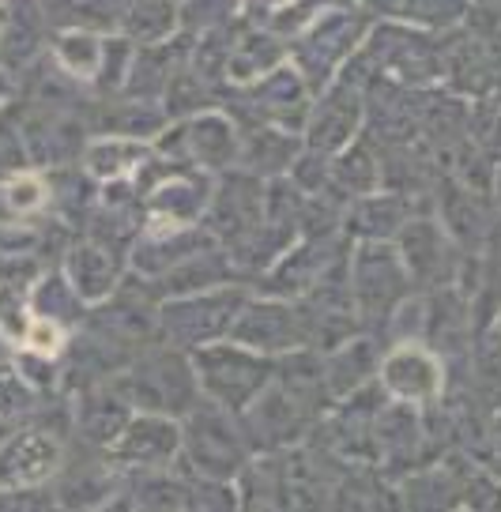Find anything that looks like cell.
<instances>
[{
    "label": "cell",
    "instance_id": "6da1fadb",
    "mask_svg": "<svg viewBox=\"0 0 501 512\" xmlns=\"http://www.w3.org/2000/svg\"><path fill=\"white\" fill-rule=\"evenodd\" d=\"M31 347H38V351H46V354H53L57 347H61V332L49 324V320H38L31 328Z\"/></svg>",
    "mask_w": 501,
    "mask_h": 512
},
{
    "label": "cell",
    "instance_id": "7a4b0ae2",
    "mask_svg": "<svg viewBox=\"0 0 501 512\" xmlns=\"http://www.w3.org/2000/svg\"><path fill=\"white\" fill-rule=\"evenodd\" d=\"M38 200H42V185L38 181H19V185H12V204L16 208H38Z\"/></svg>",
    "mask_w": 501,
    "mask_h": 512
}]
</instances>
